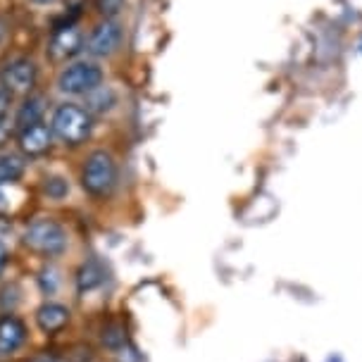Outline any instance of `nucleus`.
<instances>
[{
    "mask_svg": "<svg viewBox=\"0 0 362 362\" xmlns=\"http://www.w3.org/2000/svg\"><path fill=\"white\" fill-rule=\"evenodd\" d=\"M5 264H8V250H5V245L0 243V274H3Z\"/></svg>",
    "mask_w": 362,
    "mask_h": 362,
    "instance_id": "19",
    "label": "nucleus"
},
{
    "mask_svg": "<svg viewBox=\"0 0 362 362\" xmlns=\"http://www.w3.org/2000/svg\"><path fill=\"white\" fill-rule=\"evenodd\" d=\"M45 193H48L50 198L60 200L62 196L69 193V184L60 177H50V179H45Z\"/></svg>",
    "mask_w": 362,
    "mask_h": 362,
    "instance_id": "15",
    "label": "nucleus"
},
{
    "mask_svg": "<svg viewBox=\"0 0 362 362\" xmlns=\"http://www.w3.org/2000/svg\"><path fill=\"white\" fill-rule=\"evenodd\" d=\"M103 344H105L107 348H122L127 344V332H124V327H119V325H110L103 329Z\"/></svg>",
    "mask_w": 362,
    "mask_h": 362,
    "instance_id": "14",
    "label": "nucleus"
},
{
    "mask_svg": "<svg viewBox=\"0 0 362 362\" xmlns=\"http://www.w3.org/2000/svg\"><path fill=\"white\" fill-rule=\"evenodd\" d=\"M24 243L41 255H60L67 248V231L55 219H36L24 231Z\"/></svg>",
    "mask_w": 362,
    "mask_h": 362,
    "instance_id": "3",
    "label": "nucleus"
},
{
    "mask_svg": "<svg viewBox=\"0 0 362 362\" xmlns=\"http://www.w3.org/2000/svg\"><path fill=\"white\" fill-rule=\"evenodd\" d=\"M53 132H50V127H45L43 122H36V124L31 127H24L19 129V136H17V146L22 155H27V158H41L50 151V146H53Z\"/></svg>",
    "mask_w": 362,
    "mask_h": 362,
    "instance_id": "7",
    "label": "nucleus"
},
{
    "mask_svg": "<svg viewBox=\"0 0 362 362\" xmlns=\"http://www.w3.org/2000/svg\"><path fill=\"white\" fill-rule=\"evenodd\" d=\"M34 362H62V360L55 358V355H43V358H36Z\"/></svg>",
    "mask_w": 362,
    "mask_h": 362,
    "instance_id": "20",
    "label": "nucleus"
},
{
    "mask_svg": "<svg viewBox=\"0 0 362 362\" xmlns=\"http://www.w3.org/2000/svg\"><path fill=\"white\" fill-rule=\"evenodd\" d=\"M81 43H83V38L79 31L74 27H64L60 31H55L53 41H50V53H53V57H57V60H62V57L74 55L76 50L81 48Z\"/></svg>",
    "mask_w": 362,
    "mask_h": 362,
    "instance_id": "10",
    "label": "nucleus"
},
{
    "mask_svg": "<svg viewBox=\"0 0 362 362\" xmlns=\"http://www.w3.org/2000/svg\"><path fill=\"white\" fill-rule=\"evenodd\" d=\"M81 186L88 196L107 198L117 186V163L105 151L90 153L81 170Z\"/></svg>",
    "mask_w": 362,
    "mask_h": 362,
    "instance_id": "1",
    "label": "nucleus"
},
{
    "mask_svg": "<svg viewBox=\"0 0 362 362\" xmlns=\"http://www.w3.org/2000/svg\"><path fill=\"white\" fill-rule=\"evenodd\" d=\"M38 286L45 296H53L57 288V272L55 269H43L41 276H38Z\"/></svg>",
    "mask_w": 362,
    "mask_h": 362,
    "instance_id": "16",
    "label": "nucleus"
},
{
    "mask_svg": "<svg viewBox=\"0 0 362 362\" xmlns=\"http://www.w3.org/2000/svg\"><path fill=\"white\" fill-rule=\"evenodd\" d=\"M69 322V310L60 305V303H43L36 310V325L43 334H57L67 327Z\"/></svg>",
    "mask_w": 362,
    "mask_h": 362,
    "instance_id": "9",
    "label": "nucleus"
},
{
    "mask_svg": "<svg viewBox=\"0 0 362 362\" xmlns=\"http://www.w3.org/2000/svg\"><path fill=\"white\" fill-rule=\"evenodd\" d=\"M36 79H38V67L29 57H17V60L5 64L3 72H0V83H3L12 95L29 93V90L36 86Z\"/></svg>",
    "mask_w": 362,
    "mask_h": 362,
    "instance_id": "5",
    "label": "nucleus"
},
{
    "mask_svg": "<svg viewBox=\"0 0 362 362\" xmlns=\"http://www.w3.org/2000/svg\"><path fill=\"white\" fill-rule=\"evenodd\" d=\"M124 8V0H98V10L105 19H112L119 15V10Z\"/></svg>",
    "mask_w": 362,
    "mask_h": 362,
    "instance_id": "17",
    "label": "nucleus"
},
{
    "mask_svg": "<svg viewBox=\"0 0 362 362\" xmlns=\"http://www.w3.org/2000/svg\"><path fill=\"white\" fill-rule=\"evenodd\" d=\"M103 83V69L95 62L81 60L64 67L57 76V88L67 95H86L98 90Z\"/></svg>",
    "mask_w": 362,
    "mask_h": 362,
    "instance_id": "4",
    "label": "nucleus"
},
{
    "mask_svg": "<svg viewBox=\"0 0 362 362\" xmlns=\"http://www.w3.org/2000/svg\"><path fill=\"white\" fill-rule=\"evenodd\" d=\"M10 103H12V93L3 86V83H0V124L5 122V117H8Z\"/></svg>",
    "mask_w": 362,
    "mask_h": 362,
    "instance_id": "18",
    "label": "nucleus"
},
{
    "mask_svg": "<svg viewBox=\"0 0 362 362\" xmlns=\"http://www.w3.org/2000/svg\"><path fill=\"white\" fill-rule=\"evenodd\" d=\"M27 341V327L15 315L0 317V355H12Z\"/></svg>",
    "mask_w": 362,
    "mask_h": 362,
    "instance_id": "8",
    "label": "nucleus"
},
{
    "mask_svg": "<svg viewBox=\"0 0 362 362\" xmlns=\"http://www.w3.org/2000/svg\"><path fill=\"white\" fill-rule=\"evenodd\" d=\"M90 129H93V119H90V112L79 105H60L55 110L53 122H50V132L60 144L64 146H79L90 136Z\"/></svg>",
    "mask_w": 362,
    "mask_h": 362,
    "instance_id": "2",
    "label": "nucleus"
},
{
    "mask_svg": "<svg viewBox=\"0 0 362 362\" xmlns=\"http://www.w3.org/2000/svg\"><path fill=\"white\" fill-rule=\"evenodd\" d=\"M31 3H36V5H53L55 0H31Z\"/></svg>",
    "mask_w": 362,
    "mask_h": 362,
    "instance_id": "21",
    "label": "nucleus"
},
{
    "mask_svg": "<svg viewBox=\"0 0 362 362\" xmlns=\"http://www.w3.org/2000/svg\"><path fill=\"white\" fill-rule=\"evenodd\" d=\"M119 43H122V27L115 19H105V22H100L98 27L90 31L86 48L93 57H107L119 48Z\"/></svg>",
    "mask_w": 362,
    "mask_h": 362,
    "instance_id": "6",
    "label": "nucleus"
},
{
    "mask_svg": "<svg viewBox=\"0 0 362 362\" xmlns=\"http://www.w3.org/2000/svg\"><path fill=\"white\" fill-rule=\"evenodd\" d=\"M24 174V160L19 155H0V186L12 184Z\"/></svg>",
    "mask_w": 362,
    "mask_h": 362,
    "instance_id": "13",
    "label": "nucleus"
},
{
    "mask_svg": "<svg viewBox=\"0 0 362 362\" xmlns=\"http://www.w3.org/2000/svg\"><path fill=\"white\" fill-rule=\"evenodd\" d=\"M41 115H43V98L41 95H29V98L24 100V105L19 107L15 124L19 129L31 127V124H36V122H41Z\"/></svg>",
    "mask_w": 362,
    "mask_h": 362,
    "instance_id": "12",
    "label": "nucleus"
},
{
    "mask_svg": "<svg viewBox=\"0 0 362 362\" xmlns=\"http://www.w3.org/2000/svg\"><path fill=\"white\" fill-rule=\"evenodd\" d=\"M103 279H105V274H103L100 264L86 262V264H81L79 272H76V288H79V293H88V291L98 288Z\"/></svg>",
    "mask_w": 362,
    "mask_h": 362,
    "instance_id": "11",
    "label": "nucleus"
}]
</instances>
